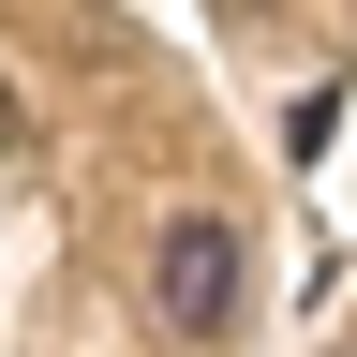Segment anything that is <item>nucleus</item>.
<instances>
[{
	"label": "nucleus",
	"mask_w": 357,
	"mask_h": 357,
	"mask_svg": "<svg viewBox=\"0 0 357 357\" xmlns=\"http://www.w3.org/2000/svg\"><path fill=\"white\" fill-rule=\"evenodd\" d=\"M238 283H253V268H238V223H223V208H178L149 238V312L178 342H223V328H238Z\"/></svg>",
	"instance_id": "nucleus-1"
}]
</instances>
